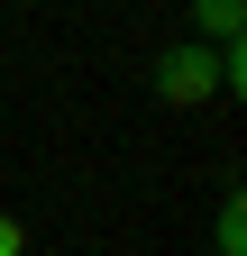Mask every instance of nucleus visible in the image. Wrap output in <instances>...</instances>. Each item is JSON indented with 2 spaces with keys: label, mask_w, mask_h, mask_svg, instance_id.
<instances>
[{
  "label": "nucleus",
  "mask_w": 247,
  "mask_h": 256,
  "mask_svg": "<svg viewBox=\"0 0 247 256\" xmlns=\"http://www.w3.org/2000/svg\"><path fill=\"white\" fill-rule=\"evenodd\" d=\"M156 101H165V110H210V101H220V46L174 37V46L156 55Z\"/></svg>",
  "instance_id": "nucleus-1"
},
{
  "label": "nucleus",
  "mask_w": 247,
  "mask_h": 256,
  "mask_svg": "<svg viewBox=\"0 0 247 256\" xmlns=\"http://www.w3.org/2000/svg\"><path fill=\"white\" fill-rule=\"evenodd\" d=\"M192 28H202V46H238L247 37V0H192Z\"/></svg>",
  "instance_id": "nucleus-2"
},
{
  "label": "nucleus",
  "mask_w": 247,
  "mask_h": 256,
  "mask_svg": "<svg viewBox=\"0 0 247 256\" xmlns=\"http://www.w3.org/2000/svg\"><path fill=\"white\" fill-rule=\"evenodd\" d=\"M210 256H247V202L220 192V220H210Z\"/></svg>",
  "instance_id": "nucleus-3"
},
{
  "label": "nucleus",
  "mask_w": 247,
  "mask_h": 256,
  "mask_svg": "<svg viewBox=\"0 0 247 256\" xmlns=\"http://www.w3.org/2000/svg\"><path fill=\"white\" fill-rule=\"evenodd\" d=\"M0 256H28V229H18L10 210H0Z\"/></svg>",
  "instance_id": "nucleus-4"
}]
</instances>
